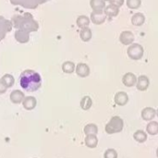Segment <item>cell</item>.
<instances>
[{"mask_svg": "<svg viewBox=\"0 0 158 158\" xmlns=\"http://www.w3.org/2000/svg\"><path fill=\"white\" fill-rule=\"evenodd\" d=\"M144 54V49L140 44H132L129 45L127 49V55L132 60H140L143 58Z\"/></svg>", "mask_w": 158, "mask_h": 158, "instance_id": "3", "label": "cell"}, {"mask_svg": "<svg viewBox=\"0 0 158 158\" xmlns=\"http://www.w3.org/2000/svg\"><path fill=\"white\" fill-rule=\"evenodd\" d=\"M156 116H157V117H158V109H157V110H156Z\"/></svg>", "mask_w": 158, "mask_h": 158, "instance_id": "30", "label": "cell"}, {"mask_svg": "<svg viewBox=\"0 0 158 158\" xmlns=\"http://www.w3.org/2000/svg\"><path fill=\"white\" fill-rule=\"evenodd\" d=\"M142 0H127V6L131 9H137L141 6Z\"/></svg>", "mask_w": 158, "mask_h": 158, "instance_id": "24", "label": "cell"}, {"mask_svg": "<svg viewBox=\"0 0 158 158\" xmlns=\"http://www.w3.org/2000/svg\"><path fill=\"white\" fill-rule=\"evenodd\" d=\"M36 105H37V101H36L35 97H33V96H27L24 98V100L22 102V106L26 110L34 109Z\"/></svg>", "mask_w": 158, "mask_h": 158, "instance_id": "12", "label": "cell"}, {"mask_svg": "<svg viewBox=\"0 0 158 158\" xmlns=\"http://www.w3.org/2000/svg\"><path fill=\"white\" fill-rule=\"evenodd\" d=\"M123 128H124L123 119L118 116H115L112 117L109 122L106 125L105 131L107 134H116L121 132L123 131Z\"/></svg>", "mask_w": 158, "mask_h": 158, "instance_id": "2", "label": "cell"}, {"mask_svg": "<svg viewBox=\"0 0 158 158\" xmlns=\"http://www.w3.org/2000/svg\"><path fill=\"white\" fill-rule=\"evenodd\" d=\"M90 6L94 11H104L106 6V1L104 0H90Z\"/></svg>", "mask_w": 158, "mask_h": 158, "instance_id": "16", "label": "cell"}, {"mask_svg": "<svg viewBox=\"0 0 158 158\" xmlns=\"http://www.w3.org/2000/svg\"><path fill=\"white\" fill-rule=\"evenodd\" d=\"M142 118L145 121L153 120L156 116V110L153 107H145L142 110Z\"/></svg>", "mask_w": 158, "mask_h": 158, "instance_id": "9", "label": "cell"}, {"mask_svg": "<svg viewBox=\"0 0 158 158\" xmlns=\"http://www.w3.org/2000/svg\"><path fill=\"white\" fill-rule=\"evenodd\" d=\"M115 104L118 106H124L129 102V95L125 92H118L114 97Z\"/></svg>", "mask_w": 158, "mask_h": 158, "instance_id": "8", "label": "cell"}, {"mask_svg": "<svg viewBox=\"0 0 158 158\" xmlns=\"http://www.w3.org/2000/svg\"><path fill=\"white\" fill-rule=\"evenodd\" d=\"M9 98H10V101L13 104L19 105V104L23 102V100L25 98V95H24L23 92H21L19 90H15V91L11 92V94L9 95Z\"/></svg>", "mask_w": 158, "mask_h": 158, "instance_id": "11", "label": "cell"}, {"mask_svg": "<svg viewBox=\"0 0 158 158\" xmlns=\"http://www.w3.org/2000/svg\"><path fill=\"white\" fill-rule=\"evenodd\" d=\"M104 12L106 15V17L115 18V17H117L119 14V8L115 6H113V5H108V6H106L105 7Z\"/></svg>", "mask_w": 158, "mask_h": 158, "instance_id": "15", "label": "cell"}, {"mask_svg": "<svg viewBox=\"0 0 158 158\" xmlns=\"http://www.w3.org/2000/svg\"><path fill=\"white\" fill-rule=\"evenodd\" d=\"M93 106V100L90 96H84L81 100V107L82 110H89Z\"/></svg>", "mask_w": 158, "mask_h": 158, "instance_id": "20", "label": "cell"}, {"mask_svg": "<svg viewBox=\"0 0 158 158\" xmlns=\"http://www.w3.org/2000/svg\"><path fill=\"white\" fill-rule=\"evenodd\" d=\"M19 85L24 91L33 93L41 88L42 78L36 71L26 69L19 76Z\"/></svg>", "mask_w": 158, "mask_h": 158, "instance_id": "1", "label": "cell"}, {"mask_svg": "<svg viewBox=\"0 0 158 158\" xmlns=\"http://www.w3.org/2000/svg\"><path fill=\"white\" fill-rule=\"evenodd\" d=\"M150 85V81L149 78L145 75H141L138 77L137 79V83H136V87L139 91L141 92H144L149 88Z\"/></svg>", "mask_w": 158, "mask_h": 158, "instance_id": "7", "label": "cell"}, {"mask_svg": "<svg viewBox=\"0 0 158 158\" xmlns=\"http://www.w3.org/2000/svg\"><path fill=\"white\" fill-rule=\"evenodd\" d=\"M135 36L131 31H124L119 35V42L124 45H131L134 43Z\"/></svg>", "mask_w": 158, "mask_h": 158, "instance_id": "4", "label": "cell"}, {"mask_svg": "<svg viewBox=\"0 0 158 158\" xmlns=\"http://www.w3.org/2000/svg\"><path fill=\"white\" fill-rule=\"evenodd\" d=\"M6 86L2 82V81H0V94H3L6 92Z\"/></svg>", "mask_w": 158, "mask_h": 158, "instance_id": "28", "label": "cell"}, {"mask_svg": "<svg viewBox=\"0 0 158 158\" xmlns=\"http://www.w3.org/2000/svg\"><path fill=\"white\" fill-rule=\"evenodd\" d=\"M104 158H118V153L115 149H107L104 154Z\"/></svg>", "mask_w": 158, "mask_h": 158, "instance_id": "26", "label": "cell"}, {"mask_svg": "<svg viewBox=\"0 0 158 158\" xmlns=\"http://www.w3.org/2000/svg\"><path fill=\"white\" fill-rule=\"evenodd\" d=\"M137 77L135 74H133L132 72H128L126 74H124V76L122 77V83L126 86V87H133L136 85L137 83Z\"/></svg>", "mask_w": 158, "mask_h": 158, "instance_id": "6", "label": "cell"}, {"mask_svg": "<svg viewBox=\"0 0 158 158\" xmlns=\"http://www.w3.org/2000/svg\"><path fill=\"white\" fill-rule=\"evenodd\" d=\"M76 73L81 78H86L90 75V68L85 63H80L76 67Z\"/></svg>", "mask_w": 158, "mask_h": 158, "instance_id": "10", "label": "cell"}, {"mask_svg": "<svg viewBox=\"0 0 158 158\" xmlns=\"http://www.w3.org/2000/svg\"><path fill=\"white\" fill-rule=\"evenodd\" d=\"M144 22H145V16L141 12H138L131 17V23L134 26L140 27V26L143 25Z\"/></svg>", "mask_w": 158, "mask_h": 158, "instance_id": "13", "label": "cell"}, {"mask_svg": "<svg viewBox=\"0 0 158 158\" xmlns=\"http://www.w3.org/2000/svg\"><path fill=\"white\" fill-rule=\"evenodd\" d=\"M133 139L136 142H138L140 143H143L146 142V140H147V133L145 131H143L139 130V131H137L134 132Z\"/></svg>", "mask_w": 158, "mask_h": 158, "instance_id": "19", "label": "cell"}, {"mask_svg": "<svg viewBox=\"0 0 158 158\" xmlns=\"http://www.w3.org/2000/svg\"><path fill=\"white\" fill-rule=\"evenodd\" d=\"M1 81H2V82L6 86V88H10V87L13 85V83H14V79H13L12 76H10V75H6V76H4L3 79H2Z\"/></svg>", "mask_w": 158, "mask_h": 158, "instance_id": "25", "label": "cell"}, {"mask_svg": "<svg viewBox=\"0 0 158 158\" xmlns=\"http://www.w3.org/2000/svg\"><path fill=\"white\" fill-rule=\"evenodd\" d=\"M92 36H93L92 31L88 27L87 28H83L81 30V40L83 42H89L92 39Z\"/></svg>", "mask_w": 158, "mask_h": 158, "instance_id": "21", "label": "cell"}, {"mask_svg": "<svg viewBox=\"0 0 158 158\" xmlns=\"http://www.w3.org/2000/svg\"><path fill=\"white\" fill-rule=\"evenodd\" d=\"M104 1H106V2H109L110 0H104Z\"/></svg>", "mask_w": 158, "mask_h": 158, "instance_id": "31", "label": "cell"}, {"mask_svg": "<svg viewBox=\"0 0 158 158\" xmlns=\"http://www.w3.org/2000/svg\"><path fill=\"white\" fill-rule=\"evenodd\" d=\"M83 132L84 134L87 136V135H97L98 133V127L94 124V123H90V124H87L84 129H83Z\"/></svg>", "mask_w": 158, "mask_h": 158, "instance_id": "17", "label": "cell"}, {"mask_svg": "<svg viewBox=\"0 0 158 158\" xmlns=\"http://www.w3.org/2000/svg\"><path fill=\"white\" fill-rule=\"evenodd\" d=\"M62 69H63V71H64L65 73L70 74V73H72V72L76 69V67H75V64H74L73 62L68 61V62H65V63L63 64Z\"/></svg>", "mask_w": 158, "mask_h": 158, "instance_id": "22", "label": "cell"}, {"mask_svg": "<svg viewBox=\"0 0 158 158\" xmlns=\"http://www.w3.org/2000/svg\"><path fill=\"white\" fill-rule=\"evenodd\" d=\"M106 19V15L104 11H93L91 14V20L95 25L103 24Z\"/></svg>", "mask_w": 158, "mask_h": 158, "instance_id": "5", "label": "cell"}, {"mask_svg": "<svg viewBox=\"0 0 158 158\" xmlns=\"http://www.w3.org/2000/svg\"><path fill=\"white\" fill-rule=\"evenodd\" d=\"M156 156H157V157H158V148H157V150H156Z\"/></svg>", "mask_w": 158, "mask_h": 158, "instance_id": "29", "label": "cell"}, {"mask_svg": "<svg viewBox=\"0 0 158 158\" xmlns=\"http://www.w3.org/2000/svg\"><path fill=\"white\" fill-rule=\"evenodd\" d=\"M84 142H85V145L91 149L96 148L98 145V138L96 135H87L85 137Z\"/></svg>", "mask_w": 158, "mask_h": 158, "instance_id": "14", "label": "cell"}, {"mask_svg": "<svg viewBox=\"0 0 158 158\" xmlns=\"http://www.w3.org/2000/svg\"><path fill=\"white\" fill-rule=\"evenodd\" d=\"M90 22H91L90 19L88 17H86V16H81V17H79V19L77 20V23H78L79 27H81L82 29L83 28H87L89 26Z\"/></svg>", "mask_w": 158, "mask_h": 158, "instance_id": "23", "label": "cell"}, {"mask_svg": "<svg viewBox=\"0 0 158 158\" xmlns=\"http://www.w3.org/2000/svg\"><path fill=\"white\" fill-rule=\"evenodd\" d=\"M146 132L152 136L158 134V122L156 121H150L146 126Z\"/></svg>", "mask_w": 158, "mask_h": 158, "instance_id": "18", "label": "cell"}, {"mask_svg": "<svg viewBox=\"0 0 158 158\" xmlns=\"http://www.w3.org/2000/svg\"><path fill=\"white\" fill-rule=\"evenodd\" d=\"M109 3H110V5H113V6H117V7L119 8L120 6H123L124 0H110Z\"/></svg>", "mask_w": 158, "mask_h": 158, "instance_id": "27", "label": "cell"}]
</instances>
